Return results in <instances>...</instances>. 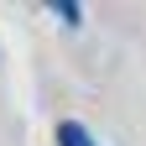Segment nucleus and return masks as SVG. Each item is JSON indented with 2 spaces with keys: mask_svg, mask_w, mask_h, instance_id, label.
I'll return each instance as SVG.
<instances>
[{
  "mask_svg": "<svg viewBox=\"0 0 146 146\" xmlns=\"http://www.w3.org/2000/svg\"><path fill=\"white\" fill-rule=\"evenodd\" d=\"M58 146H94V136H89V131H84L78 120H68L63 131H58Z\"/></svg>",
  "mask_w": 146,
  "mask_h": 146,
  "instance_id": "1",
  "label": "nucleus"
}]
</instances>
